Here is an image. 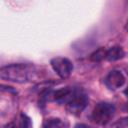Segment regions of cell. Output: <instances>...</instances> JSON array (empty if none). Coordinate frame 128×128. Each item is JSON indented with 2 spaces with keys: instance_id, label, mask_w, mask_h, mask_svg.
Instances as JSON below:
<instances>
[{
  "instance_id": "obj_1",
  "label": "cell",
  "mask_w": 128,
  "mask_h": 128,
  "mask_svg": "<svg viewBox=\"0 0 128 128\" xmlns=\"http://www.w3.org/2000/svg\"><path fill=\"white\" fill-rule=\"evenodd\" d=\"M37 76L34 65L27 63H12L0 68V78L14 83H27L33 81Z\"/></svg>"
},
{
  "instance_id": "obj_2",
  "label": "cell",
  "mask_w": 128,
  "mask_h": 128,
  "mask_svg": "<svg viewBox=\"0 0 128 128\" xmlns=\"http://www.w3.org/2000/svg\"><path fill=\"white\" fill-rule=\"evenodd\" d=\"M115 106L109 102H100L96 104L92 111L91 118L98 125H106L115 114Z\"/></svg>"
},
{
  "instance_id": "obj_3",
  "label": "cell",
  "mask_w": 128,
  "mask_h": 128,
  "mask_svg": "<svg viewBox=\"0 0 128 128\" xmlns=\"http://www.w3.org/2000/svg\"><path fill=\"white\" fill-rule=\"evenodd\" d=\"M87 94L80 88H73L72 93L67 100L66 107L68 111L72 114H80L88 104Z\"/></svg>"
},
{
  "instance_id": "obj_4",
  "label": "cell",
  "mask_w": 128,
  "mask_h": 128,
  "mask_svg": "<svg viewBox=\"0 0 128 128\" xmlns=\"http://www.w3.org/2000/svg\"><path fill=\"white\" fill-rule=\"evenodd\" d=\"M50 64L52 69L55 71V73L62 79L68 78L71 75L74 68L73 63L68 58L61 57V56L51 59Z\"/></svg>"
},
{
  "instance_id": "obj_5",
  "label": "cell",
  "mask_w": 128,
  "mask_h": 128,
  "mask_svg": "<svg viewBox=\"0 0 128 128\" xmlns=\"http://www.w3.org/2000/svg\"><path fill=\"white\" fill-rule=\"evenodd\" d=\"M125 80L126 78L120 70H112L106 75L104 82L109 89L117 90L125 84Z\"/></svg>"
},
{
  "instance_id": "obj_6",
  "label": "cell",
  "mask_w": 128,
  "mask_h": 128,
  "mask_svg": "<svg viewBox=\"0 0 128 128\" xmlns=\"http://www.w3.org/2000/svg\"><path fill=\"white\" fill-rule=\"evenodd\" d=\"M72 90H73V88L64 87V88H61V89L54 91L50 96H51L53 101H56V102L61 103V104H63V103L65 104L67 102V100L69 99V97L72 93Z\"/></svg>"
},
{
  "instance_id": "obj_7",
  "label": "cell",
  "mask_w": 128,
  "mask_h": 128,
  "mask_svg": "<svg viewBox=\"0 0 128 128\" xmlns=\"http://www.w3.org/2000/svg\"><path fill=\"white\" fill-rule=\"evenodd\" d=\"M125 56V51L123 50L122 47L120 46H113L109 49L106 50V57L105 59L107 61L110 62H114V61H118L122 58H124Z\"/></svg>"
},
{
  "instance_id": "obj_8",
  "label": "cell",
  "mask_w": 128,
  "mask_h": 128,
  "mask_svg": "<svg viewBox=\"0 0 128 128\" xmlns=\"http://www.w3.org/2000/svg\"><path fill=\"white\" fill-rule=\"evenodd\" d=\"M43 128H68V124L60 118L50 117L44 120Z\"/></svg>"
},
{
  "instance_id": "obj_9",
  "label": "cell",
  "mask_w": 128,
  "mask_h": 128,
  "mask_svg": "<svg viewBox=\"0 0 128 128\" xmlns=\"http://www.w3.org/2000/svg\"><path fill=\"white\" fill-rule=\"evenodd\" d=\"M12 128H31V121L30 118L21 113L12 123Z\"/></svg>"
},
{
  "instance_id": "obj_10",
  "label": "cell",
  "mask_w": 128,
  "mask_h": 128,
  "mask_svg": "<svg viewBox=\"0 0 128 128\" xmlns=\"http://www.w3.org/2000/svg\"><path fill=\"white\" fill-rule=\"evenodd\" d=\"M106 50H107V49H105V48H103V47L98 48V49L95 50L93 53H91V55H90V60L93 61V62H100V61L104 60L105 57H106Z\"/></svg>"
},
{
  "instance_id": "obj_11",
  "label": "cell",
  "mask_w": 128,
  "mask_h": 128,
  "mask_svg": "<svg viewBox=\"0 0 128 128\" xmlns=\"http://www.w3.org/2000/svg\"><path fill=\"white\" fill-rule=\"evenodd\" d=\"M74 128H92V127H90L89 125L84 124V123H77V124L74 126Z\"/></svg>"
}]
</instances>
